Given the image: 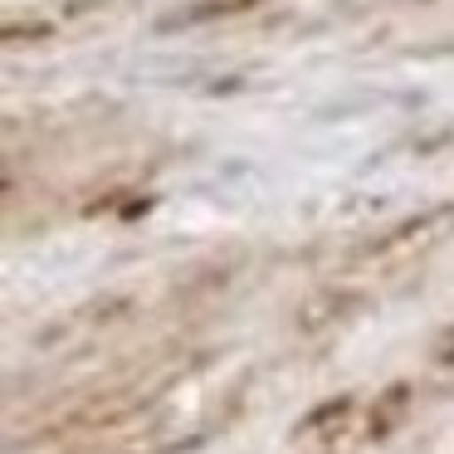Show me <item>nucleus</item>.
<instances>
[{
	"label": "nucleus",
	"instance_id": "1",
	"mask_svg": "<svg viewBox=\"0 0 454 454\" xmlns=\"http://www.w3.org/2000/svg\"><path fill=\"white\" fill-rule=\"evenodd\" d=\"M249 5H259V0H191V5H181L176 15H167V20H161V30H176V25H200V20H215V15H239V11H249Z\"/></svg>",
	"mask_w": 454,
	"mask_h": 454
},
{
	"label": "nucleus",
	"instance_id": "2",
	"mask_svg": "<svg viewBox=\"0 0 454 454\" xmlns=\"http://www.w3.org/2000/svg\"><path fill=\"white\" fill-rule=\"evenodd\" d=\"M405 415V386H391V391L381 395V411L372 415V434L381 440V434H391V425Z\"/></svg>",
	"mask_w": 454,
	"mask_h": 454
}]
</instances>
